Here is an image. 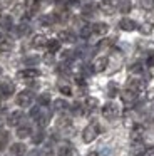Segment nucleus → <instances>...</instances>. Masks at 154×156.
I'll return each mask as SVG.
<instances>
[{
  "label": "nucleus",
  "mask_w": 154,
  "mask_h": 156,
  "mask_svg": "<svg viewBox=\"0 0 154 156\" xmlns=\"http://www.w3.org/2000/svg\"><path fill=\"white\" fill-rule=\"evenodd\" d=\"M69 108V104H67L65 101H64V99H57V101H54V109H55V111H65V109Z\"/></svg>",
  "instance_id": "a878e982"
},
{
  "label": "nucleus",
  "mask_w": 154,
  "mask_h": 156,
  "mask_svg": "<svg viewBox=\"0 0 154 156\" xmlns=\"http://www.w3.org/2000/svg\"><path fill=\"white\" fill-rule=\"evenodd\" d=\"M32 134V128H30L29 124H22V126H19L17 128V136L19 138H29V136Z\"/></svg>",
  "instance_id": "a211bd4d"
},
{
  "label": "nucleus",
  "mask_w": 154,
  "mask_h": 156,
  "mask_svg": "<svg viewBox=\"0 0 154 156\" xmlns=\"http://www.w3.org/2000/svg\"><path fill=\"white\" fill-rule=\"evenodd\" d=\"M131 9H132L131 0H119V4H117V10H119L121 14H129Z\"/></svg>",
  "instance_id": "6ab92c4d"
},
{
  "label": "nucleus",
  "mask_w": 154,
  "mask_h": 156,
  "mask_svg": "<svg viewBox=\"0 0 154 156\" xmlns=\"http://www.w3.org/2000/svg\"><path fill=\"white\" fill-rule=\"evenodd\" d=\"M146 64H147V67H154V54H149V57H147Z\"/></svg>",
  "instance_id": "ea45409f"
},
{
  "label": "nucleus",
  "mask_w": 154,
  "mask_h": 156,
  "mask_svg": "<svg viewBox=\"0 0 154 156\" xmlns=\"http://www.w3.org/2000/svg\"><path fill=\"white\" fill-rule=\"evenodd\" d=\"M0 27H2L3 30H10V29L13 27L12 17H10V15H2V17H0Z\"/></svg>",
  "instance_id": "4be33fe9"
},
{
  "label": "nucleus",
  "mask_w": 154,
  "mask_h": 156,
  "mask_svg": "<svg viewBox=\"0 0 154 156\" xmlns=\"http://www.w3.org/2000/svg\"><path fill=\"white\" fill-rule=\"evenodd\" d=\"M75 82H77L79 86H86V81H84L82 77H75Z\"/></svg>",
  "instance_id": "37998d69"
},
{
  "label": "nucleus",
  "mask_w": 154,
  "mask_h": 156,
  "mask_svg": "<svg viewBox=\"0 0 154 156\" xmlns=\"http://www.w3.org/2000/svg\"><path fill=\"white\" fill-rule=\"evenodd\" d=\"M13 49V42L10 39H0V54H9Z\"/></svg>",
  "instance_id": "dca6fc26"
},
{
  "label": "nucleus",
  "mask_w": 154,
  "mask_h": 156,
  "mask_svg": "<svg viewBox=\"0 0 154 156\" xmlns=\"http://www.w3.org/2000/svg\"><path fill=\"white\" fill-rule=\"evenodd\" d=\"M144 156H154V148H147V151Z\"/></svg>",
  "instance_id": "c03bdc74"
},
{
  "label": "nucleus",
  "mask_w": 154,
  "mask_h": 156,
  "mask_svg": "<svg viewBox=\"0 0 154 156\" xmlns=\"http://www.w3.org/2000/svg\"><path fill=\"white\" fill-rule=\"evenodd\" d=\"M37 101H39V106H40V108H44V106H49V104H50V94H49V92H44V94H40L39 98H37Z\"/></svg>",
  "instance_id": "393cba45"
},
{
  "label": "nucleus",
  "mask_w": 154,
  "mask_h": 156,
  "mask_svg": "<svg viewBox=\"0 0 154 156\" xmlns=\"http://www.w3.org/2000/svg\"><path fill=\"white\" fill-rule=\"evenodd\" d=\"M47 49H49V54H55L60 49V41L52 39V41H47Z\"/></svg>",
  "instance_id": "b1692460"
},
{
  "label": "nucleus",
  "mask_w": 154,
  "mask_h": 156,
  "mask_svg": "<svg viewBox=\"0 0 154 156\" xmlns=\"http://www.w3.org/2000/svg\"><path fill=\"white\" fill-rule=\"evenodd\" d=\"M72 153H74V149H72V146L69 144V143H60L59 146H57V156H72Z\"/></svg>",
  "instance_id": "9b49d317"
},
{
  "label": "nucleus",
  "mask_w": 154,
  "mask_h": 156,
  "mask_svg": "<svg viewBox=\"0 0 154 156\" xmlns=\"http://www.w3.org/2000/svg\"><path fill=\"white\" fill-rule=\"evenodd\" d=\"M121 99H122V102L126 106H132V104H136V101H137V92L131 91V89H124V91L121 92Z\"/></svg>",
  "instance_id": "423d86ee"
},
{
  "label": "nucleus",
  "mask_w": 154,
  "mask_h": 156,
  "mask_svg": "<svg viewBox=\"0 0 154 156\" xmlns=\"http://www.w3.org/2000/svg\"><path fill=\"white\" fill-rule=\"evenodd\" d=\"M13 91H15V86H13V82H12V81H3L2 84H0V99L10 98V96L13 94Z\"/></svg>",
  "instance_id": "39448f33"
},
{
  "label": "nucleus",
  "mask_w": 154,
  "mask_h": 156,
  "mask_svg": "<svg viewBox=\"0 0 154 156\" xmlns=\"http://www.w3.org/2000/svg\"><path fill=\"white\" fill-rule=\"evenodd\" d=\"M0 111H2V108H0Z\"/></svg>",
  "instance_id": "09e8293b"
},
{
  "label": "nucleus",
  "mask_w": 154,
  "mask_h": 156,
  "mask_svg": "<svg viewBox=\"0 0 154 156\" xmlns=\"http://www.w3.org/2000/svg\"><path fill=\"white\" fill-rule=\"evenodd\" d=\"M72 57H74V52H72V51H65V52L62 54V59H64V61H67V59H72Z\"/></svg>",
  "instance_id": "58836bf2"
},
{
  "label": "nucleus",
  "mask_w": 154,
  "mask_h": 156,
  "mask_svg": "<svg viewBox=\"0 0 154 156\" xmlns=\"http://www.w3.org/2000/svg\"><path fill=\"white\" fill-rule=\"evenodd\" d=\"M70 108H72V112H74V114H82V112H84L82 106H80L79 102H75V104H74V106H70Z\"/></svg>",
  "instance_id": "e433bc0d"
},
{
  "label": "nucleus",
  "mask_w": 154,
  "mask_h": 156,
  "mask_svg": "<svg viewBox=\"0 0 154 156\" xmlns=\"http://www.w3.org/2000/svg\"><path fill=\"white\" fill-rule=\"evenodd\" d=\"M146 151H147V148L142 141H137L132 144V156H144Z\"/></svg>",
  "instance_id": "4468645a"
},
{
  "label": "nucleus",
  "mask_w": 154,
  "mask_h": 156,
  "mask_svg": "<svg viewBox=\"0 0 154 156\" xmlns=\"http://www.w3.org/2000/svg\"><path fill=\"white\" fill-rule=\"evenodd\" d=\"M92 34V25H82L80 27V37L82 39H89Z\"/></svg>",
  "instance_id": "cd10ccee"
},
{
  "label": "nucleus",
  "mask_w": 154,
  "mask_h": 156,
  "mask_svg": "<svg viewBox=\"0 0 154 156\" xmlns=\"http://www.w3.org/2000/svg\"><path fill=\"white\" fill-rule=\"evenodd\" d=\"M94 12H96V5H92V4H87L86 7L82 9V14L84 15H92Z\"/></svg>",
  "instance_id": "c756f323"
},
{
  "label": "nucleus",
  "mask_w": 154,
  "mask_h": 156,
  "mask_svg": "<svg viewBox=\"0 0 154 156\" xmlns=\"http://www.w3.org/2000/svg\"><path fill=\"white\" fill-rule=\"evenodd\" d=\"M40 76V71H37V69L33 67H29V69H23V71L19 72V77L20 79H35Z\"/></svg>",
  "instance_id": "9d476101"
},
{
  "label": "nucleus",
  "mask_w": 154,
  "mask_h": 156,
  "mask_svg": "<svg viewBox=\"0 0 154 156\" xmlns=\"http://www.w3.org/2000/svg\"><path fill=\"white\" fill-rule=\"evenodd\" d=\"M10 153H12V156H22L25 153V146L22 143H15V144L10 146Z\"/></svg>",
  "instance_id": "412c9836"
},
{
  "label": "nucleus",
  "mask_w": 154,
  "mask_h": 156,
  "mask_svg": "<svg viewBox=\"0 0 154 156\" xmlns=\"http://www.w3.org/2000/svg\"><path fill=\"white\" fill-rule=\"evenodd\" d=\"M29 32H30V27H29V25H25V24L19 25V29H17V34H19V35H25V34H29Z\"/></svg>",
  "instance_id": "f704fd0d"
},
{
  "label": "nucleus",
  "mask_w": 154,
  "mask_h": 156,
  "mask_svg": "<svg viewBox=\"0 0 154 156\" xmlns=\"http://www.w3.org/2000/svg\"><path fill=\"white\" fill-rule=\"evenodd\" d=\"M107 64H109V59L107 57H97L96 61H94V72H102V71H106V67H107Z\"/></svg>",
  "instance_id": "f8f14e48"
},
{
  "label": "nucleus",
  "mask_w": 154,
  "mask_h": 156,
  "mask_svg": "<svg viewBox=\"0 0 154 156\" xmlns=\"http://www.w3.org/2000/svg\"><path fill=\"white\" fill-rule=\"evenodd\" d=\"M144 87H146V82L141 81V79H129V82H127V89H131L134 92L142 91Z\"/></svg>",
  "instance_id": "1a4fd4ad"
},
{
  "label": "nucleus",
  "mask_w": 154,
  "mask_h": 156,
  "mask_svg": "<svg viewBox=\"0 0 154 156\" xmlns=\"http://www.w3.org/2000/svg\"><path fill=\"white\" fill-rule=\"evenodd\" d=\"M29 10H30V14H33V12H37V9L40 7V0H29Z\"/></svg>",
  "instance_id": "c85d7f7f"
},
{
  "label": "nucleus",
  "mask_w": 154,
  "mask_h": 156,
  "mask_svg": "<svg viewBox=\"0 0 154 156\" xmlns=\"http://www.w3.org/2000/svg\"><path fill=\"white\" fill-rule=\"evenodd\" d=\"M129 71L132 72V74H141V72H142V66H141L139 62H136V64H132L129 67Z\"/></svg>",
  "instance_id": "72a5a7b5"
},
{
  "label": "nucleus",
  "mask_w": 154,
  "mask_h": 156,
  "mask_svg": "<svg viewBox=\"0 0 154 156\" xmlns=\"http://www.w3.org/2000/svg\"><path fill=\"white\" fill-rule=\"evenodd\" d=\"M32 101H33L32 91H22V92H19V96H17V104H19L20 108H27V106H30Z\"/></svg>",
  "instance_id": "20e7f679"
},
{
  "label": "nucleus",
  "mask_w": 154,
  "mask_h": 156,
  "mask_svg": "<svg viewBox=\"0 0 154 156\" xmlns=\"http://www.w3.org/2000/svg\"><path fill=\"white\" fill-rule=\"evenodd\" d=\"M20 119H22V111H13L9 114V118H7V122H9L10 126H17L20 122Z\"/></svg>",
  "instance_id": "f3484780"
},
{
  "label": "nucleus",
  "mask_w": 154,
  "mask_h": 156,
  "mask_svg": "<svg viewBox=\"0 0 154 156\" xmlns=\"http://www.w3.org/2000/svg\"><path fill=\"white\" fill-rule=\"evenodd\" d=\"M119 29L121 30H126V32H132L137 29V24L131 19H121L119 20Z\"/></svg>",
  "instance_id": "6e6552de"
},
{
  "label": "nucleus",
  "mask_w": 154,
  "mask_h": 156,
  "mask_svg": "<svg viewBox=\"0 0 154 156\" xmlns=\"http://www.w3.org/2000/svg\"><path fill=\"white\" fill-rule=\"evenodd\" d=\"M7 141H9V133H2V134H0V149L5 148Z\"/></svg>",
  "instance_id": "c9c22d12"
},
{
  "label": "nucleus",
  "mask_w": 154,
  "mask_h": 156,
  "mask_svg": "<svg viewBox=\"0 0 154 156\" xmlns=\"http://www.w3.org/2000/svg\"><path fill=\"white\" fill-rule=\"evenodd\" d=\"M99 133H100V128H99V124H96V122L86 126V128H84V131H82V139H84V143H92L94 139L99 136Z\"/></svg>",
  "instance_id": "f257e3e1"
},
{
  "label": "nucleus",
  "mask_w": 154,
  "mask_h": 156,
  "mask_svg": "<svg viewBox=\"0 0 154 156\" xmlns=\"http://www.w3.org/2000/svg\"><path fill=\"white\" fill-rule=\"evenodd\" d=\"M142 5H144V7H147V9H151L154 5V0H142Z\"/></svg>",
  "instance_id": "a19ab883"
},
{
  "label": "nucleus",
  "mask_w": 154,
  "mask_h": 156,
  "mask_svg": "<svg viewBox=\"0 0 154 156\" xmlns=\"http://www.w3.org/2000/svg\"><path fill=\"white\" fill-rule=\"evenodd\" d=\"M102 116L106 119H109V121H112V119H116L119 116V108L114 102H107V104L102 106Z\"/></svg>",
  "instance_id": "7ed1b4c3"
},
{
  "label": "nucleus",
  "mask_w": 154,
  "mask_h": 156,
  "mask_svg": "<svg viewBox=\"0 0 154 156\" xmlns=\"http://www.w3.org/2000/svg\"><path fill=\"white\" fill-rule=\"evenodd\" d=\"M139 30H141V34H144V35H149L151 32H152V27H151V24H142L139 27Z\"/></svg>",
  "instance_id": "2f4dec72"
},
{
  "label": "nucleus",
  "mask_w": 154,
  "mask_h": 156,
  "mask_svg": "<svg viewBox=\"0 0 154 156\" xmlns=\"http://www.w3.org/2000/svg\"><path fill=\"white\" fill-rule=\"evenodd\" d=\"M106 2H109V4H110V2H112V0H106Z\"/></svg>",
  "instance_id": "de8ad7c7"
},
{
  "label": "nucleus",
  "mask_w": 154,
  "mask_h": 156,
  "mask_svg": "<svg viewBox=\"0 0 154 156\" xmlns=\"http://www.w3.org/2000/svg\"><path fill=\"white\" fill-rule=\"evenodd\" d=\"M59 91L62 92L64 96H72V89H70V86H65V84H60V86H59Z\"/></svg>",
  "instance_id": "7c9ffc66"
},
{
  "label": "nucleus",
  "mask_w": 154,
  "mask_h": 156,
  "mask_svg": "<svg viewBox=\"0 0 154 156\" xmlns=\"http://www.w3.org/2000/svg\"><path fill=\"white\" fill-rule=\"evenodd\" d=\"M30 116H32V118L39 122L40 128H42V126H45L47 122H49V119H50V114L47 111H44L40 106H39V108H33L32 111H30Z\"/></svg>",
  "instance_id": "f03ea898"
},
{
  "label": "nucleus",
  "mask_w": 154,
  "mask_h": 156,
  "mask_svg": "<svg viewBox=\"0 0 154 156\" xmlns=\"http://www.w3.org/2000/svg\"><path fill=\"white\" fill-rule=\"evenodd\" d=\"M37 61H39L37 57H29V59H25V64H35Z\"/></svg>",
  "instance_id": "79ce46f5"
},
{
  "label": "nucleus",
  "mask_w": 154,
  "mask_h": 156,
  "mask_svg": "<svg viewBox=\"0 0 154 156\" xmlns=\"http://www.w3.org/2000/svg\"><path fill=\"white\" fill-rule=\"evenodd\" d=\"M47 45V39H45V35H35V37L32 39V47H35V49H40V47H45Z\"/></svg>",
  "instance_id": "aec40b11"
},
{
  "label": "nucleus",
  "mask_w": 154,
  "mask_h": 156,
  "mask_svg": "<svg viewBox=\"0 0 154 156\" xmlns=\"http://www.w3.org/2000/svg\"><path fill=\"white\" fill-rule=\"evenodd\" d=\"M147 99H149V101H152V99H154V89L147 92Z\"/></svg>",
  "instance_id": "a18cd8bd"
},
{
  "label": "nucleus",
  "mask_w": 154,
  "mask_h": 156,
  "mask_svg": "<svg viewBox=\"0 0 154 156\" xmlns=\"http://www.w3.org/2000/svg\"><path fill=\"white\" fill-rule=\"evenodd\" d=\"M59 41L67 42V44H74L75 42V34L72 30H60L59 32Z\"/></svg>",
  "instance_id": "ddd939ff"
},
{
  "label": "nucleus",
  "mask_w": 154,
  "mask_h": 156,
  "mask_svg": "<svg viewBox=\"0 0 154 156\" xmlns=\"http://www.w3.org/2000/svg\"><path fill=\"white\" fill-rule=\"evenodd\" d=\"M117 91H119V87H117L116 82H109V84H107V96H109V98H116Z\"/></svg>",
  "instance_id": "bb28decb"
},
{
  "label": "nucleus",
  "mask_w": 154,
  "mask_h": 156,
  "mask_svg": "<svg viewBox=\"0 0 154 156\" xmlns=\"http://www.w3.org/2000/svg\"><path fill=\"white\" fill-rule=\"evenodd\" d=\"M44 136H45V134H44V131H39V133H35V134L32 136V141L35 143V144H39V143L44 141Z\"/></svg>",
  "instance_id": "473e14b6"
},
{
  "label": "nucleus",
  "mask_w": 154,
  "mask_h": 156,
  "mask_svg": "<svg viewBox=\"0 0 154 156\" xmlns=\"http://www.w3.org/2000/svg\"><path fill=\"white\" fill-rule=\"evenodd\" d=\"M87 156H100V154H99V153H94V151H92V153H89Z\"/></svg>",
  "instance_id": "49530a36"
},
{
  "label": "nucleus",
  "mask_w": 154,
  "mask_h": 156,
  "mask_svg": "<svg viewBox=\"0 0 154 156\" xmlns=\"http://www.w3.org/2000/svg\"><path fill=\"white\" fill-rule=\"evenodd\" d=\"M92 32L97 35H106L109 32V25L104 24V22H97V24L92 25Z\"/></svg>",
  "instance_id": "2eb2a0df"
},
{
  "label": "nucleus",
  "mask_w": 154,
  "mask_h": 156,
  "mask_svg": "<svg viewBox=\"0 0 154 156\" xmlns=\"http://www.w3.org/2000/svg\"><path fill=\"white\" fill-rule=\"evenodd\" d=\"M97 106H99V101L96 98H87L84 102V111H94Z\"/></svg>",
  "instance_id": "5701e85b"
},
{
  "label": "nucleus",
  "mask_w": 154,
  "mask_h": 156,
  "mask_svg": "<svg viewBox=\"0 0 154 156\" xmlns=\"http://www.w3.org/2000/svg\"><path fill=\"white\" fill-rule=\"evenodd\" d=\"M69 124H70V121L67 118H60L59 119V126H60V128H65V126H69Z\"/></svg>",
  "instance_id": "4c0bfd02"
},
{
  "label": "nucleus",
  "mask_w": 154,
  "mask_h": 156,
  "mask_svg": "<svg viewBox=\"0 0 154 156\" xmlns=\"http://www.w3.org/2000/svg\"><path fill=\"white\" fill-rule=\"evenodd\" d=\"M144 131H146V128H144L142 124H134L132 126V131H131V139H132L134 143L141 141L144 136Z\"/></svg>",
  "instance_id": "0eeeda50"
}]
</instances>
